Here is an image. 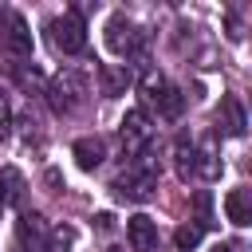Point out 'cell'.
I'll list each match as a JSON object with an SVG mask.
<instances>
[{
  "instance_id": "obj_7",
  "label": "cell",
  "mask_w": 252,
  "mask_h": 252,
  "mask_svg": "<svg viewBox=\"0 0 252 252\" xmlns=\"http://www.w3.org/2000/svg\"><path fill=\"white\" fill-rule=\"evenodd\" d=\"M244 126H248V118H244V106H240V98H220V110H217V130H224L228 138H236V134H244Z\"/></svg>"
},
{
  "instance_id": "obj_5",
  "label": "cell",
  "mask_w": 252,
  "mask_h": 252,
  "mask_svg": "<svg viewBox=\"0 0 252 252\" xmlns=\"http://www.w3.org/2000/svg\"><path fill=\"white\" fill-rule=\"evenodd\" d=\"M126 240H130L134 252H154V248H158V224H154V217L134 213V217L126 220Z\"/></svg>"
},
{
  "instance_id": "obj_13",
  "label": "cell",
  "mask_w": 252,
  "mask_h": 252,
  "mask_svg": "<svg viewBox=\"0 0 252 252\" xmlns=\"http://www.w3.org/2000/svg\"><path fill=\"white\" fill-rule=\"evenodd\" d=\"M173 165H177V177H181V181H189V177H193V165H197V146H193L185 134L173 142Z\"/></svg>"
},
{
  "instance_id": "obj_9",
  "label": "cell",
  "mask_w": 252,
  "mask_h": 252,
  "mask_svg": "<svg viewBox=\"0 0 252 252\" xmlns=\"http://www.w3.org/2000/svg\"><path fill=\"white\" fill-rule=\"evenodd\" d=\"M71 154H75V161H79V169H98L102 161H106V146H102V138H79L75 146H71Z\"/></svg>"
},
{
  "instance_id": "obj_11",
  "label": "cell",
  "mask_w": 252,
  "mask_h": 252,
  "mask_svg": "<svg viewBox=\"0 0 252 252\" xmlns=\"http://www.w3.org/2000/svg\"><path fill=\"white\" fill-rule=\"evenodd\" d=\"M4 39H8L12 55H20V59L32 55V32H28V24H24L16 12H8V32H4Z\"/></svg>"
},
{
  "instance_id": "obj_10",
  "label": "cell",
  "mask_w": 252,
  "mask_h": 252,
  "mask_svg": "<svg viewBox=\"0 0 252 252\" xmlns=\"http://www.w3.org/2000/svg\"><path fill=\"white\" fill-rule=\"evenodd\" d=\"M224 217H228L236 228L252 224V189H232V193L224 197Z\"/></svg>"
},
{
  "instance_id": "obj_2",
  "label": "cell",
  "mask_w": 252,
  "mask_h": 252,
  "mask_svg": "<svg viewBox=\"0 0 252 252\" xmlns=\"http://www.w3.org/2000/svg\"><path fill=\"white\" fill-rule=\"evenodd\" d=\"M47 43H51L55 51H63V55H79V51L87 47V32H83L79 16L63 12V16L47 20Z\"/></svg>"
},
{
  "instance_id": "obj_6",
  "label": "cell",
  "mask_w": 252,
  "mask_h": 252,
  "mask_svg": "<svg viewBox=\"0 0 252 252\" xmlns=\"http://www.w3.org/2000/svg\"><path fill=\"white\" fill-rule=\"evenodd\" d=\"M154 173H146V169H134V173H126V177H118L114 181V193L122 197V201H146L150 193H154Z\"/></svg>"
},
{
  "instance_id": "obj_18",
  "label": "cell",
  "mask_w": 252,
  "mask_h": 252,
  "mask_svg": "<svg viewBox=\"0 0 252 252\" xmlns=\"http://www.w3.org/2000/svg\"><path fill=\"white\" fill-rule=\"evenodd\" d=\"M20 232H24V236H39V232H43V217H39V213H24Z\"/></svg>"
},
{
  "instance_id": "obj_15",
  "label": "cell",
  "mask_w": 252,
  "mask_h": 252,
  "mask_svg": "<svg viewBox=\"0 0 252 252\" xmlns=\"http://www.w3.org/2000/svg\"><path fill=\"white\" fill-rule=\"evenodd\" d=\"M71 244H75V228H71V224H55V228L43 236V248H39V252H71Z\"/></svg>"
},
{
  "instance_id": "obj_8",
  "label": "cell",
  "mask_w": 252,
  "mask_h": 252,
  "mask_svg": "<svg viewBox=\"0 0 252 252\" xmlns=\"http://www.w3.org/2000/svg\"><path fill=\"white\" fill-rule=\"evenodd\" d=\"M98 83H102V94L114 98V94H126V87L134 83L130 67H118V63H102L98 67Z\"/></svg>"
},
{
  "instance_id": "obj_22",
  "label": "cell",
  "mask_w": 252,
  "mask_h": 252,
  "mask_svg": "<svg viewBox=\"0 0 252 252\" xmlns=\"http://www.w3.org/2000/svg\"><path fill=\"white\" fill-rule=\"evenodd\" d=\"M4 205H8V201H4V193H0V209H4Z\"/></svg>"
},
{
  "instance_id": "obj_1",
  "label": "cell",
  "mask_w": 252,
  "mask_h": 252,
  "mask_svg": "<svg viewBox=\"0 0 252 252\" xmlns=\"http://www.w3.org/2000/svg\"><path fill=\"white\" fill-rule=\"evenodd\" d=\"M83 94H87V79H83L75 67H63V71L47 83V102H51L55 114H71V110L83 102Z\"/></svg>"
},
{
  "instance_id": "obj_4",
  "label": "cell",
  "mask_w": 252,
  "mask_h": 252,
  "mask_svg": "<svg viewBox=\"0 0 252 252\" xmlns=\"http://www.w3.org/2000/svg\"><path fill=\"white\" fill-rule=\"evenodd\" d=\"M138 43H142V35H138V28L122 16V12H114L110 20H106V47L114 51V55H134L138 51Z\"/></svg>"
},
{
  "instance_id": "obj_23",
  "label": "cell",
  "mask_w": 252,
  "mask_h": 252,
  "mask_svg": "<svg viewBox=\"0 0 252 252\" xmlns=\"http://www.w3.org/2000/svg\"><path fill=\"white\" fill-rule=\"evenodd\" d=\"M106 252H122V248H106Z\"/></svg>"
},
{
  "instance_id": "obj_17",
  "label": "cell",
  "mask_w": 252,
  "mask_h": 252,
  "mask_svg": "<svg viewBox=\"0 0 252 252\" xmlns=\"http://www.w3.org/2000/svg\"><path fill=\"white\" fill-rule=\"evenodd\" d=\"M201 236H205L201 224H181V228L173 232V244H177V252H193V248L201 244Z\"/></svg>"
},
{
  "instance_id": "obj_16",
  "label": "cell",
  "mask_w": 252,
  "mask_h": 252,
  "mask_svg": "<svg viewBox=\"0 0 252 252\" xmlns=\"http://www.w3.org/2000/svg\"><path fill=\"white\" fill-rule=\"evenodd\" d=\"M0 193H4V201H8V205H16V201H20V193H24V177H20V169H12V165H4V169H0Z\"/></svg>"
},
{
  "instance_id": "obj_21",
  "label": "cell",
  "mask_w": 252,
  "mask_h": 252,
  "mask_svg": "<svg viewBox=\"0 0 252 252\" xmlns=\"http://www.w3.org/2000/svg\"><path fill=\"white\" fill-rule=\"evenodd\" d=\"M213 252H232V248H224V244H217V248H213Z\"/></svg>"
},
{
  "instance_id": "obj_14",
  "label": "cell",
  "mask_w": 252,
  "mask_h": 252,
  "mask_svg": "<svg viewBox=\"0 0 252 252\" xmlns=\"http://www.w3.org/2000/svg\"><path fill=\"white\" fill-rule=\"evenodd\" d=\"M150 102L158 106V114H161V118H177V114H181V106H185L181 91H177V87H169V83H165V87H161V91H158Z\"/></svg>"
},
{
  "instance_id": "obj_3",
  "label": "cell",
  "mask_w": 252,
  "mask_h": 252,
  "mask_svg": "<svg viewBox=\"0 0 252 252\" xmlns=\"http://www.w3.org/2000/svg\"><path fill=\"white\" fill-rule=\"evenodd\" d=\"M118 134H122V150H126V158H142V154L154 146V126H150V114H146L142 106L126 110Z\"/></svg>"
},
{
  "instance_id": "obj_20",
  "label": "cell",
  "mask_w": 252,
  "mask_h": 252,
  "mask_svg": "<svg viewBox=\"0 0 252 252\" xmlns=\"http://www.w3.org/2000/svg\"><path fill=\"white\" fill-rule=\"evenodd\" d=\"M8 134V102H4V94H0V138Z\"/></svg>"
},
{
  "instance_id": "obj_19",
  "label": "cell",
  "mask_w": 252,
  "mask_h": 252,
  "mask_svg": "<svg viewBox=\"0 0 252 252\" xmlns=\"http://www.w3.org/2000/svg\"><path fill=\"white\" fill-rule=\"evenodd\" d=\"M161 87H165V79H161L158 71H146V75H142V91H146V98H154Z\"/></svg>"
},
{
  "instance_id": "obj_12",
  "label": "cell",
  "mask_w": 252,
  "mask_h": 252,
  "mask_svg": "<svg viewBox=\"0 0 252 252\" xmlns=\"http://www.w3.org/2000/svg\"><path fill=\"white\" fill-rule=\"evenodd\" d=\"M193 173L205 177V181H217V177H220V158H217V150H213V138H205V142L197 146V165H193Z\"/></svg>"
}]
</instances>
